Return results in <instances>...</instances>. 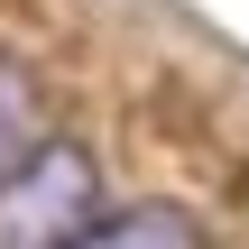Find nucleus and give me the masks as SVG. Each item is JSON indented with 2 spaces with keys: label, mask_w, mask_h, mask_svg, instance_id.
Instances as JSON below:
<instances>
[{
  "label": "nucleus",
  "mask_w": 249,
  "mask_h": 249,
  "mask_svg": "<svg viewBox=\"0 0 249 249\" xmlns=\"http://www.w3.org/2000/svg\"><path fill=\"white\" fill-rule=\"evenodd\" d=\"M102 185H92V157L74 148V139H46V148H28L9 176H0V249H74L92 231V203Z\"/></svg>",
  "instance_id": "f257e3e1"
},
{
  "label": "nucleus",
  "mask_w": 249,
  "mask_h": 249,
  "mask_svg": "<svg viewBox=\"0 0 249 249\" xmlns=\"http://www.w3.org/2000/svg\"><path fill=\"white\" fill-rule=\"evenodd\" d=\"M74 249H203V231H194L176 203H139V213H111V222H92Z\"/></svg>",
  "instance_id": "f03ea898"
},
{
  "label": "nucleus",
  "mask_w": 249,
  "mask_h": 249,
  "mask_svg": "<svg viewBox=\"0 0 249 249\" xmlns=\"http://www.w3.org/2000/svg\"><path fill=\"white\" fill-rule=\"evenodd\" d=\"M28 139H37V92H28V74L0 55V176L28 157Z\"/></svg>",
  "instance_id": "7ed1b4c3"
}]
</instances>
